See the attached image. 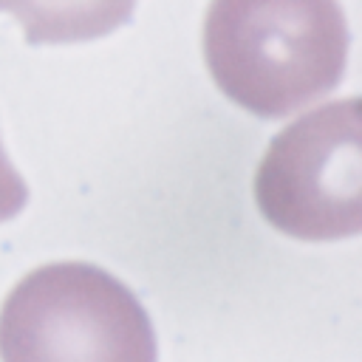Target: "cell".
<instances>
[{
    "mask_svg": "<svg viewBox=\"0 0 362 362\" xmlns=\"http://www.w3.org/2000/svg\"><path fill=\"white\" fill-rule=\"evenodd\" d=\"M204 57L226 99L260 119H283L339 85L345 14L339 0H212Z\"/></svg>",
    "mask_w": 362,
    "mask_h": 362,
    "instance_id": "obj_1",
    "label": "cell"
},
{
    "mask_svg": "<svg viewBox=\"0 0 362 362\" xmlns=\"http://www.w3.org/2000/svg\"><path fill=\"white\" fill-rule=\"evenodd\" d=\"M0 362H156V334L110 272L82 260L45 263L0 308Z\"/></svg>",
    "mask_w": 362,
    "mask_h": 362,
    "instance_id": "obj_2",
    "label": "cell"
},
{
    "mask_svg": "<svg viewBox=\"0 0 362 362\" xmlns=\"http://www.w3.org/2000/svg\"><path fill=\"white\" fill-rule=\"evenodd\" d=\"M263 218L300 240H337L362 229L359 99L320 105L283 127L255 175Z\"/></svg>",
    "mask_w": 362,
    "mask_h": 362,
    "instance_id": "obj_3",
    "label": "cell"
},
{
    "mask_svg": "<svg viewBox=\"0 0 362 362\" xmlns=\"http://www.w3.org/2000/svg\"><path fill=\"white\" fill-rule=\"evenodd\" d=\"M136 0H0L25 40L37 42H82L96 40L130 20Z\"/></svg>",
    "mask_w": 362,
    "mask_h": 362,
    "instance_id": "obj_4",
    "label": "cell"
},
{
    "mask_svg": "<svg viewBox=\"0 0 362 362\" xmlns=\"http://www.w3.org/2000/svg\"><path fill=\"white\" fill-rule=\"evenodd\" d=\"M28 201V189L20 178V173L6 158V150L0 144V221L14 218Z\"/></svg>",
    "mask_w": 362,
    "mask_h": 362,
    "instance_id": "obj_5",
    "label": "cell"
}]
</instances>
